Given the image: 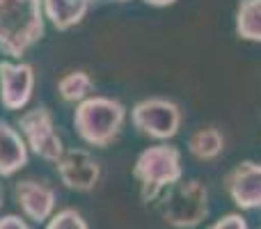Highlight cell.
<instances>
[{"label": "cell", "instance_id": "cell-22", "mask_svg": "<svg viewBox=\"0 0 261 229\" xmlns=\"http://www.w3.org/2000/svg\"><path fill=\"white\" fill-rule=\"evenodd\" d=\"M87 3H92V0H87Z\"/></svg>", "mask_w": 261, "mask_h": 229}, {"label": "cell", "instance_id": "cell-13", "mask_svg": "<svg viewBox=\"0 0 261 229\" xmlns=\"http://www.w3.org/2000/svg\"><path fill=\"white\" fill-rule=\"evenodd\" d=\"M222 149H225V135L216 126L199 129L188 138V151L197 161H213L222 154Z\"/></svg>", "mask_w": 261, "mask_h": 229}, {"label": "cell", "instance_id": "cell-19", "mask_svg": "<svg viewBox=\"0 0 261 229\" xmlns=\"http://www.w3.org/2000/svg\"><path fill=\"white\" fill-rule=\"evenodd\" d=\"M142 3L151 5V7H170V5H174L176 0H142Z\"/></svg>", "mask_w": 261, "mask_h": 229}, {"label": "cell", "instance_id": "cell-3", "mask_svg": "<svg viewBox=\"0 0 261 229\" xmlns=\"http://www.w3.org/2000/svg\"><path fill=\"white\" fill-rule=\"evenodd\" d=\"M126 121L122 101L110 96H90L73 110V129L90 147H108L119 138Z\"/></svg>", "mask_w": 261, "mask_h": 229}, {"label": "cell", "instance_id": "cell-6", "mask_svg": "<svg viewBox=\"0 0 261 229\" xmlns=\"http://www.w3.org/2000/svg\"><path fill=\"white\" fill-rule=\"evenodd\" d=\"M130 124L138 133L153 140H172L179 133L181 108L170 99L149 96L130 108Z\"/></svg>", "mask_w": 261, "mask_h": 229}, {"label": "cell", "instance_id": "cell-2", "mask_svg": "<svg viewBox=\"0 0 261 229\" xmlns=\"http://www.w3.org/2000/svg\"><path fill=\"white\" fill-rule=\"evenodd\" d=\"M133 179L140 184V199L144 207L156 204L167 188L184 179L181 151L167 142L147 147L135 158Z\"/></svg>", "mask_w": 261, "mask_h": 229}, {"label": "cell", "instance_id": "cell-20", "mask_svg": "<svg viewBox=\"0 0 261 229\" xmlns=\"http://www.w3.org/2000/svg\"><path fill=\"white\" fill-rule=\"evenodd\" d=\"M3 202H5V190H3V184H0V207H3Z\"/></svg>", "mask_w": 261, "mask_h": 229}, {"label": "cell", "instance_id": "cell-17", "mask_svg": "<svg viewBox=\"0 0 261 229\" xmlns=\"http://www.w3.org/2000/svg\"><path fill=\"white\" fill-rule=\"evenodd\" d=\"M208 229H248V220L241 213H225L213 225H208Z\"/></svg>", "mask_w": 261, "mask_h": 229}, {"label": "cell", "instance_id": "cell-21", "mask_svg": "<svg viewBox=\"0 0 261 229\" xmlns=\"http://www.w3.org/2000/svg\"><path fill=\"white\" fill-rule=\"evenodd\" d=\"M113 3H128V0H113Z\"/></svg>", "mask_w": 261, "mask_h": 229}, {"label": "cell", "instance_id": "cell-7", "mask_svg": "<svg viewBox=\"0 0 261 229\" xmlns=\"http://www.w3.org/2000/svg\"><path fill=\"white\" fill-rule=\"evenodd\" d=\"M55 172L64 188L73 193H90L101 179L99 161L85 149H67L55 163Z\"/></svg>", "mask_w": 261, "mask_h": 229}, {"label": "cell", "instance_id": "cell-5", "mask_svg": "<svg viewBox=\"0 0 261 229\" xmlns=\"http://www.w3.org/2000/svg\"><path fill=\"white\" fill-rule=\"evenodd\" d=\"M16 129L21 138L25 140L28 151H32L41 161L55 165L67 151L58 129H55L53 113L46 106H37V108L21 113V117L16 119Z\"/></svg>", "mask_w": 261, "mask_h": 229}, {"label": "cell", "instance_id": "cell-12", "mask_svg": "<svg viewBox=\"0 0 261 229\" xmlns=\"http://www.w3.org/2000/svg\"><path fill=\"white\" fill-rule=\"evenodd\" d=\"M44 18L58 32H67L69 28L78 26L90 12L87 0H41Z\"/></svg>", "mask_w": 261, "mask_h": 229}, {"label": "cell", "instance_id": "cell-9", "mask_svg": "<svg viewBox=\"0 0 261 229\" xmlns=\"http://www.w3.org/2000/svg\"><path fill=\"white\" fill-rule=\"evenodd\" d=\"M14 199L21 209L23 218L30 222H48L55 213L58 193L53 186L37 179H21L14 184Z\"/></svg>", "mask_w": 261, "mask_h": 229}, {"label": "cell", "instance_id": "cell-1", "mask_svg": "<svg viewBox=\"0 0 261 229\" xmlns=\"http://www.w3.org/2000/svg\"><path fill=\"white\" fill-rule=\"evenodd\" d=\"M41 0H0V50L21 60L44 37Z\"/></svg>", "mask_w": 261, "mask_h": 229}, {"label": "cell", "instance_id": "cell-8", "mask_svg": "<svg viewBox=\"0 0 261 229\" xmlns=\"http://www.w3.org/2000/svg\"><path fill=\"white\" fill-rule=\"evenodd\" d=\"M35 90V69L28 62H0V104L5 110H23Z\"/></svg>", "mask_w": 261, "mask_h": 229}, {"label": "cell", "instance_id": "cell-16", "mask_svg": "<svg viewBox=\"0 0 261 229\" xmlns=\"http://www.w3.org/2000/svg\"><path fill=\"white\" fill-rule=\"evenodd\" d=\"M44 229H90V225H87V220L83 218L81 211L62 209V211L53 213V218L46 222Z\"/></svg>", "mask_w": 261, "mask_h": 229}, {"label": "cell", "instance_id": "cell-18", "mask_svg": "<svg viewBox=\"0 0 261 229\" xmlns=\"http://www.w3.org/2000/svg\"><path fill=\"white\" fill-rule=\"evenodd\" d=\"M0 229H32L28 225L25 218L16 216V213H7V216L0 218Z\"/></svg>", "mask_w": 261, "mask_h": 229}, {"label": "cell", "instance_id": "cell-15", "mask_svg": "<svg viewBox=\"0 0 261 229\" xmlns=\"http://www.w3.org/2000/svg\"><path fill=\"white\" fill-rule=\"evenodd\" d=\"M236 35L261 44V0H241L236 7Z\"/></svg>", "mask_w": 261, "mask_h": 229}, {"label": "cell", "instance_id": "cell-14", "mask_svg": "<svg viewBox=\"0 0 261 229\" xmlns=\"http://www.w3.org/2000/svg\"><path fill=\"white\" fill-rule=\"evenodd\" d=\"M94 92V81L87 71L76 69V71H67L58 81V94L67 104H83L85 99H90Z\"/></svg>", "mask_w": 261, "mask_h": 229}, {"label": "cell", "instance_id": "cell-11", "mask_svg": "<svg viewBox=\"0 0 261 229\" xmlns=\"http://www.w3.org/2000/svg\"><path fill=\"white\" fill-rule=\"evenodd\" d=\"M28 156L30 151L18 129L0 119V176H14L21 172L28 165Z\"/></svg>", "mask_w": 261, "mask_h": 229}, {"label": "cell", "instance_id": "cell-4", "mask_svg": "<svg viewBox=\"0 0 261 229\" xmlns=\"http://www.w3.org/2000/svg\"><path fill=\"white\" fill-rule=\"evenodd\" d=\"M156 209L167 227L195 229L208 218V190L199 179H181L161 195Z\"/></svg>", "mask_w": 261, "mask_h": 229}, {"label": "cell", "instance_id": "cell-10", "mask_svg": "<svg viewBox=\"0 0 261 229\" xmlns=\"http://www.w3.org/2000/svg\"><path fill=\"white\" fill-rule=\"evenodd\" d=\"M225 190L241 211L261 209V163L243 161L225 176Z\"/></svg>", "mask_w": 261, "mask_h": 229}]
</instances>
